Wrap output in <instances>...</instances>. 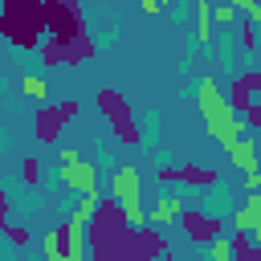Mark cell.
Listing matches in <instances>:
<instances>
[{"mask_svg": "<svg viewBox=\"0 0 261 261\" xmlns=\"http://www.w3.org/2000/svg\"><path fill=\"white\" fill-rule=\"evenodd\" d=\"M196 106H200V114H204V126H208V135L220 143V151L228 155L237 143H241V130H245V122L232 114V106H228V98L220 94V86H216V77H200V86H196Z\"/></svg>", "mask_w": 261, "mask_h": 261, "instance_id": "1", "label": "cell"}, {"mask_svg": "<svg viewBox=\"0 0 261 261\" xmlns=\"http://www.w3.org/2000/svg\"><path fill=\"white\" fill-rule=\"evenodd\" d=\"M114 208L122 212L126 228L139 232L147 228V208H143V175L135 167H118L114 171Z\"/></svg>", "mask_w": 261, "mask_h": 261, "instance_id": "2", "label": "cell"}, {"mask_svg": "<svg viewBox=\"0 0 261 261\" xmlns=\"http://www.w3.org/2000/svg\"><path fill=\"white\" fill-rule=\"evenodd\" d=\"M0 24L20 49H33L41 41V33H45V8L41 4H8L0 12Z\"/></svg>", "mask_w": 261, "mask_h": 261, "instance_id": "3", "label": "cell"}, {"mask_svg": "<svg viewBox=\"0 0 261 261\" xmlns=\"http://www.w3.org/2000/svg\"><path fill=\"white\" fill-rule=\"evenodd\" d=\"M57 175L65 188H77L82 196H98V167L82 159L77 147H61L57 151Z\"/></svg>", "mask_w": 261, "mask_h": 261, "instance_id": "4", "label": "cell"}, {"mask_svg": "<svg viewBox=\"0 0 261 261\" xmlns=\"http://www.w3.org/2000/svg\"><path fill=\"white\" fill-rule=\"evenodd\" d=\"M98 110L110 118V126H114V135L122 139V143H139L143 135H139V126H135V118H130V110H126V102H122V94L118 90H102L98 94Z\"/></svg>", "mask_w": 261, "mask_h": 261, "instance_id": "5", "label": "cell"}, {"mask_svg": "<svg viewBox=\"0 0 261 261\" xmlns=\"http://www.w3.org/2000/svg\"><path fill=\"white\" fill-rule=\"evenodd\" d=\"M179 228H184V237H188V241H196V245H212V241L220 237L224 220H220V216H208V212H192V208H184Z\"/></svg>", "mask_w": 261, "mask_h": 261, "instance_id": "6", "label": "cell"}, {"mask_svg": "<svg viewBox=\"0 0 261 261\" xmlns=\"http://www.w3.org/2000/svg\"><path fill=\"white\" fill-rule=\"evenodd\" d=\"M232 232H245L253 245H261V192H253V196L232 212Z\"/></svg>", "mask_w": 261, "mask_h": 261, "instance_id": "7", "label": "cell"}, {"mask_svg": "<svg viewBox=\"0 0 261 261\" xmlns=\"http://www.w3.org/2000/svg\"><path fill=\"white\" fill-rule=\"evenodd\" d=\"M184 196H159L151 208H147V228H167V224H175L179 216H184Z\"/></svg>", "mask_w": 261, "mask_h": 261, "instance_id": "8", "label": "cell"}, {"mask_svg": "<svg viewBox=\"0 0 261 261\" xmlns=\"http://www.w3.org/2000/svg\"><path fill=\"white\" fill-rule=\"evenodd\" d=\"M175 179H184V184H200V188H216V171H208V167H159V184H175Z\"/></svg>", "mask_w": 261, "mask_h": 261, "instance_id": "9", "label": "cell"}, {"mask_svg": "<svg viewBox=\"0 0 261 261\" xmlns=\"http://www.w3.org/2000/svg\"><path fill=\"white\" fill-rule=\"evenodd\" d=\"M257 155H261V151H257V139H253V135H241V143L228 151V163H232L237 171L253 175V171H257Z\"/></svg>", "mask_w": 261, "mask_h": 261, "instance_id": "10", "label": "cell"}, {"mask_svg": "<svg viewBox=\"0 0 261 261\" xmlns=\"http://www.w3.org/2000/svg\"><path fill=\"white\" fill-rule=\"evenodd\" d=\"M33 126H37V139H41V143H57V130L65 126V118H61L57 106H45V110H37Z\"/></svg>", "mask_w": 261, "mask_h": 261, "instance_id": "11", "label": "cell"}, {"mask_svg": "<svg viewBox=\"0 0 261 261\" xmlns=\"http://www.w3.org/2000/svg\"><path fill=\"white\" fill-rule=\"evenodd\" d=\"M196 41L200 45L212 41V4L208 0H196Z\"/></svg>", "mask_w": 261, "mask_h": 261, "instance_id": "12", "label": "cell"}, {"mask_svg": "<svg viewBox=\"0 0 261 261\" xmlns=\"http://www.w3.org/2000/svg\"><path fill=\"white\" fill-rule=\"evenodd\" d=\"M41 249H45V261H69V257H65V245H61V228L45 232V237H41Z\"/></svg>", "mask_w": 261, "mask_h": 261, "instance_id": "13", "label": "cell"}, {"mask_svg": "<svg viewBox=\"0 0 261 261\" xmlns=\"http://www.w3.org/2000/svg\"><path fill=\"white\" fill-rule=\"evenodd\" d=\"M20 94H29V98H49V86H45V77L24 73V77H20Z\"/></svg>", "mask_w": 261, "mask_h": 261, "instance_id": "14", "label": "cell"}, {"mask_svg": "<svg viewBox=\"0 0 261 261\" xmlns=\"http://www.w3.org/2000/svg\"><path fill=\"white\" fill-rule=\"evenodd\" d=\"M245 130H261V94L245 106Z\"/></svg>", "mask_w": 261, "mask_h": 261, "instance_id": "15", "label": "cell"}, {"mask_svg": "<svg viewBox=\"0 0 261 261\" xmlns=\"http://www.w3.org/2000/svg\"><path fill=\"white\" fill-rule=\"evenodd\" d=\"M237 20V4H216L212 8V24H232Z\"/></svg>", "mask_w": 261, "mask_h": 261, "instance_id": "16", "label": "cell"}, {"mask_svg": "<svg viewBox=\"0 0 261 261\" xmlns=\"http://www.w3.org/2000/svg\"><path fill=\"white\" fill-rule=\"evenodd\" d=\"M4 237H8L16 249H24V245L33 241V232H29V228H20V224H8V228H4Z\"/></svg>", "mask_w": 261, "mask_h": 261, "instance_id": "17", "label": "cell"}, {"mask_svg": "<svg viewBox=\"0 0 261 261\" xmlns=\"http://www.w3.org/2000/svg\"><path fill=\"white\" fill-rule=\"evenodd\" d=\"M208 249H212V261H232V245H228V237H216Z\"/></svg>", "mask_w": 261, "mask_h": 261, "instance_id": "18", "label": "cell"}, {"mask_svg": "<svg viewBox=\"0 0 261 261\" xmlns=\"http://www.w3.org/2000/svg\"><path fill=\"white\" fill-rule=\"evenodd\" d=\"M20 179H24V184H37V179H41V163H37L33 155L20 163Z\"/></svg>", "mask_w": 261, "mask_h": 261, "instance_id": "19", "label": "cell"}, {"mask_svg": "<svg viewBox=\"0 0 261 261\" xmlns=\"http://www.w3.org/2000/svg\"><path fill=\"white\" fill-rule=\"evenodd\" d=\"M237 8H241V12H249V16H253V20L261 24V4H253V0H241ZM257 53H261V41H257Z\"/></svg>", "mask_w": 261, "mask_h": 261, "instance_id": "20", "label": "cell"}, {"mask_svg": "<svg viewBox=\"0 0 261 261\" xmlns=\"http://www.w3.org/2000/svg\"><path fill=\"white\" fill-rule=\"evenodd\" d=\"M8 228V192L0 188V232Z\"/></svg>", "mask_w": 261, "mask_h": 261, "instance_id": "21", "label": "cell"}, {"mask_svg": "<svg viewBox=\"0 0 261 261\" xmlns=\"http://www.w3.org/2000/svg\"><path fill=\"white\" fill-rule=\"evenodd\" d=\"M57 110H61V118L69 122V118H77V102H57Z\"/></svg>", "mask_w": 261, "mask_h": 261, "instance_id": "22", "label": "cell"}, {"mask_svg": "<svg viewBox=\"0 0 261 261\" xmlns=\"http://www.w3.org/2000/svg\"><path fill=\"white\" fill-rule=\"evenodd\" d=\"M143 12H147V16H159L163 4H159V0H143Z\"/></svg>", "mask_w": 261, "mask_h": 261, "instance_id": "23", "label": "cell"}, {"mask_svg": "<svg viewBox=\"0 0 261 261\" xmlns=\"http://www.w3.org/2000/svg\"><path fill=\"white\" fill-rule=\"evenodd\" d=\"M241 261H261V245H253V249H249V253H245Z\"/></svg>", "mask_w": 261, "mask_h": 261, "instance_id": "24", "label": "cell"}, {"mask_svg": "<svg viewBox=\"0 0 261 261\" xmlns=\"http://www.w3.org/2000/svg\"><path fill=\"white\" fill-rule=\"evenodd\" d=\"M257 179H261V155H257Z\"/></svg>", "mask_w": 261, "mask_h": 261, "instance_id": "25", "label": "cell"}, {"mask_svg": "<svg viewBox=\"0 0 261 261\" xmlns=\"http://www.w3.org/2000/svg\"><path fill=\"white\" fill-rule=\"evenodd\" d=\"M159 261H179V257H159Z\"/></svg>", "mask_w": 261, "mask_h": 261, "instance_id": "26", "label": "cell"}]
</instances>
